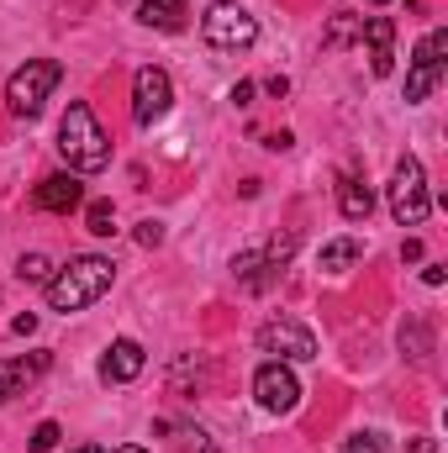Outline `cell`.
I'll list each match as a JSON object with an SVG mask.
<instances>
[{
    "label": "cell",
    "mask_w": 448,
    "mask_h": 453,
    "mask_svg": "<svg viewBox=\"0 0 448 453\" xmlns=\"http://www.w3.org/2000/svg\"><path fill=\"white\" fill-rule=\"evenodd\" d=\"M85 226H90L96 237H112V232H116V211H112V201H90V206H85Z\"/></svg>",
    "instance_id": "cell-18"
},
{
    "label": "cell",
    "mask_w": 448,
    "mask_h": 453,
    "mask_svg": "<svg viewBox=\"0 0 448 453\" xmlns=\"http://www.w3.org/2000/svg\"><path fill=\"white\" fill-rule=\"evenodd\" d=\"M401 258H406V264H417V258H422V242H417V237H406V248H401Z\"/></svg>",
    "instance_id": "cell-26"
},
{
    "label": "cell",
    "mask_w": 448,
    "mask_h": 453,
    "mask_svg": "<svg viewBox=\"0 0 448 453\" xmlns=\"http://www.w3.org/2000/svg\"><path fill=\"white\" fill-rule=\"evenodd\" d=\"M401 348H406L412 358H428V353H433V333H428V322H412V327H401Z\"/></svg>",
    "instance_id": "cell-19"
},
{
    "label": "cell",
    "mask_w": 448,
    "mask_h": 453,
    "mask_svg": "<svg viewBox=\"0 0 448 453\" xmlns=\"http://www.w3.org/2000/svg\"><path fill=\"white\" fill-rule=\"evenodd\" d=\"M259 353L280 358V364H312L317 358V338L296 322V317H269L259 327Z\"/></svg>",
    "instance_id": "cell-6"
},
{
    "label": "cell",
    "mask_w": 448,
    "mask_h": 453,
    "mask_svg": "<svg viewBox=\"0 0 448 453\" xmlns=\"http://www.w3.org/2000/svg\"><path fill=\"white\" fill-rule=\"evenodd\" d=\"M201 37L217 48V53H248L259 42V21L237 5V0H217L206 16H201Z\"/></svg>",
    "instance_id": "cell-5"
},
{
    "label": "cell",
    "mask_w": 448,
    "mask_h": 453,
    "mask_svg": "<svg viewBox=\"0 0 448 453\" xmlns=\"http://www.w3.org/2000/svg\"><path fill=\"white\" fill-rule=\"evenodd\" d=\"M16 280H21V285H48V280H53V264H48L42 253H27V258L16 264Z\"/></svg>",
    "instance_id": "cell-17"
},
{
    "label": "cell",
    "mask_w": 448,
    "mask_h": 453,
    "mask_svg": "<svg viewBox=\"0 0 448 453\" xmlns=\"http://www.w3.org/2000/svg\"><path fill=\"white\" fill-rule=\"evenodd\" d=\"M337 453H385V438L380 433H353V438H343Z\"/></svg>",
    "instance_id": "cell-20"
},
{
    "label": "cell",
    "mask_w": 448,
    "mask_h": 453,
    "mask_svg": "<svg viewBox=\"0 0 448 453\" xmlns=\"http://www.w3.org/2000/svg\"><path fill=\"white\" fill-rule=\"evenodd\" d=\"M48 364H53V353H21V358H5V364H0V406L16 401V395H27V390L48 374Z\"/></svg>",
    "instance_id": "cell-10"
},
{
    "label": "cell",
    "mask_w": 448,
    "mask_h": 453,
    "mask_svg": "<svg viewBox=\"0 0 448 453\" xmlns=\"http://www.w3.org/2000/svg\"><path fill=\"white\" fill-rule=\"evenodd\" d=\"M253 395H259L264 411H296V406H301V380L290 374V364L269 358V364H259V374H253Z\"/></svg>",
    "instance_id": "cell-9"
},
{
    "label": "cell",
    "mask_w": 448,
    "mask_h": 453,
    "mask_svg": "<svg viewBox=\"0 0 448 453\" xmlns=\"http://www.w3.org/2000/svg\"><path fill=\"white\" fill-rule=\"evenodd\" d=\"M32 206L37 211H74V206H85V185H80V174H48L37 190H32Z\"/></svg>",
    "instance_id": "cell-12"
},
{
    "label": "cell",
    "mask_w": 448,
    "mask_h": 453,
    "mask_svg": "<svg viewBox=\"0 0 448 453\" xmlns=\"http://www.w3.org/2000/svg\"><path fill=\"white\" fill-rule=\"evenodd\" d=\"M359 32L369 42V74L385 80L396 69V21L390 16H369V21H359Z\"/></svg>",
    "instance_id": "cell-11"
},
{
    "label": "cell",
    "mask_w": 448,
    "mask_h": 453,
    "mask_svg": "<svg viewBox=\"0 0 448 453\" xmlns=\"http://www.w3.org/2000/svg\"><path fill=\"white\" fill-rule=\"evenodd\" d=\"M69 453H106L101 443H80V449H69Z\"/></svg>",
    "instance_id": "cell-28"
},
{
    "label": "cell",
    "mask_w": 448,
    "mask_h": 453,
    "mask_svg": "<svg viewBox=\"0 0 448 453\" xmlns=\"http://www.w3.org/2000/svg\"><path fill=\"white\" fill-rule=\"evenodd\" d=\"M58 80H64V64H53V58H27V64L11 74V85H5V106L32 121V116L48 106V96H53Z\"/></svg>",
    "instance_id": "cell-4"
},
{
    "label": "cell",
    "mask_w": 448,
    "mask_h": 453,
    "mask_svg": "<svg viewBox=\"0 0 448 453\" xmlns=\"http://www.w3.org/2000/svg\"><path fill=\"white\" fill-rule=\"evenodd\" d=\"M185 16H190V0H143L137 5V21H148L158 32H174Z\"/></svg>",
    "instance_id": "cell-15"
},
{
    "label": "cell",
    "mask_w": 448,
    "mask_h": 453,
    "mask_svg": "<svg viewBox=\"0 0 448 453\" xmlns=\"http://www.w3.org/2000/svg\"><path fill=\"white\" fill-rule=\"evenodd\" d=\"M337 211H343L348 222H364V217L375 211V190H369L359 174H343V180H337Z\"/></svg>",
    "instance_id": "cell-14"
},
{
    "label": "cell",
    "mask_w": 448,
    "mask_h": 453,
    "mask_svg": "<svg viewBox=\"0 0 448 453\" xmlns=\"http://www.w3.org/2000/svg\"><path fill=\"white\" fill-rule=\"evenodd\" d=\"M32 327H37V317H32V311H27V317H16V322H11V333H21V338H27V333H32Z\"/></svg>",
    "instance_id": "cell-27"
},
{
    "label": "cell",
    "mask_w": 448,
    "mask_h": 453,
    "mask_svg": "<svg viewBox=\"0 0 448 453\" xmlns=\"http://www.w3.org/2000/svg\"><path fill=\"white\" fill-rule=\"evenodd\" d=\"M369 5H385V0H369Z\"/></svg>",
    "instance_id": "cell-30"
},
{
    "label": "cell",
    "mask_w": 448,
    "mask_h": 453,
    "mask_svg": "<svg viewBox=\"0 0 448 453\" xmlns=\"http://www.w3.org/2000/svg\"><path fill=\"white\" fill-rule=\"evenodd\" d=\"M385 206H390V217H396L401 226H422L428 222L433 196H428V174H422V164H417L412 153L396 164V174H390V185H385Z\"/></svg>",
    "instance_id": "cell-3"
},
{
    "label": "cell",
    "mask_w": 448,
    "mask_h": 453,
    "mask_svg": "<svg viewBox=\"0 0 448 453\" xmlns=\"http://www.w3.org/2000/svg\"><path fill=\"white\" fill-rule=\"evenodd\" d=\"M232 101L248 106V101H253V80H237V85H232Z\"/></svg>",
    "instance_id": "cell-24"
},
{
    "label": "cell",
    "mask_w": 448,
    "mask_h": 453,
    "mask_svg": "<svg viewBox=\"0 0 448 453\" xmlns=\"http://www.w3.org/2000/svg\"><path fill=\"white\" fill-rule=\"evenodd\" d=\"M137 242H143V248H158V242H164V226L158 222H137Z\"/></svg>",
    "instance_id": "cell-23"
},
{
    "label": "cell",
    "mask_w": 448,
    "mask_h": 453,
    "mask_svg": "<svg viewBox=\"0 0 448 453\" xmlns=\"http://www.w3.org/2000/svg\"><path fill=\"white\" fill-rule=\"evenodd\" d=\"M58 153H64L69 174H96V169L112 164V137H106V127L96 121V111L85 101H74L58 121Z\"/></svg>",
    "instance_id": "cell-2"
},
{
    "label": "cell",
    "mask_w": 448,
    "mask_h": 453,
    "mask_svg": "<svg viewBox=\"0 0 448 453\" xmlns=\"http://www.w3.org/2000/svg\"><path fill=\"white\" fill-rule=\"evenodd\" d=\"M359 253H364V248H359L353 237H337V242L322 248V269H328V274H343L348 264H359Z\"/></svg>",
    "instance_id": "cell-16"
},
{
    "label": "cell",
    "mask_w": 448,
    "mask_h": 453,
    "mask_svg": "<svg viewBox=\"0 0 448 453\" xmlns=\"http://www.w3.org/2000/svg\"><path fill=\"white\" fill-rule=\"evenodd\" d=\"M116 280V264L112 258H101V253H80V258H69L53 280H48V306L53 311H85V306H96L106 290H112Z\"/></svg>",
    "instance_id": "cell-1"
},
{
    "label": "cell",
    "mask_w": 448,
    "mask_h": 453,
    "mask_svg": "<svg viewBox=\"0 0 448 453\" xmlns=\"http://www.w3.org/2000/svg\"><path fill=\"white\" fill-rule=\"evenodd\" d=\"M58 438H64L58 422H37V433H32V453H53L58 449Z\"/></svg>",
    "instance_id": "cell-21"
},
{
    "label": "cell",
    "mask_w": 448,
    "mask_h": 453,
    "mask_svg": "<svg viewBox=\"0 0 448 453\" xmlns=\"http://www.w3.org/2000/svg\"><path fill=\"white\" fill-rule=\"evenodd\" d=\"M143 364H148L143 342L116 338L112 348H106V358H101V380H106V385H127V380H137V374H143Z\"/></svg>",
    "instance_id": "cell-13"
},
{
    "label": "cell",
    "mask_w": 448,
    "mask_h": 453,
    "mask_svg": "<svg viewBox=\"0 0 448 453\" xmlns=\"http://www.w3.org/2000/svg\"><path fill=\"white\" fill-rule=\"evenodd\" d=\"M112 453H148V449H137V443H121V449H112Z\"/></svg>",
    "instance_id": "cell-29"
},
{
    "label": "cell",
    "mask_w": 448,
    "mask_h": 453,
    "mask_svg": "<svg viewBox=\"0 0 448 453\" xmlns=\"http://www.w3.org/2000/svg\"><path fill=\"white\" fill-rule=\"evenodd\" d=\"M444 53H448V32L444 27H433V32L417 42L412 69H406V101H412V106L428 101V96L438 90V80H444Z\"/></svg>",
    "instance_id": "cell-7"
},
{
    "label": "cell",
    "mask_w": 448,
    "mask_h": 453,
    "mask_svg": "<svg viewBox=\"0 0 448 453\" xmlns=\"http://www.w3.org/2000/svg\"><path fill=\"white\" fill-rule=\"evenodd\" d=\"M353 32H359V21H348V16H337L333 27H328V48H343V42H348Z\"/></svg>",
    "instance_id": "cell-22"
},
{
    "label": "cell",
    "mask_w": 448,
    "mask_h": 453,
    "mask_svg": "<svg viewBox=\"0 0 448 453\" xmlns=\"http://www.w3.org/2000/svg\"><path fill=\"white\" fill-rule=\"evenodd\" d=\"M422 280H428V285H444V280H448V264H428V269H422Z\"/></svg>",
    "instance_id": "cell-25"
},
{
    "label": "cell",
    "mask_w": 448,
    "mask_h": 453,
    "mask_svg": "<svg viewBox=\"0 0 448 453\" xmlns=\"http://www.w3.org/2000/svg\"><path fill=\"white\" fill-rule=\"evenodd\" d=\"M169 101H174V85H169V74L164 69H137V80H132V121L137 127H153V121H164L169 116Z\"/></svg>",
    "instance_id": "cell-8"
}]
</instances>
